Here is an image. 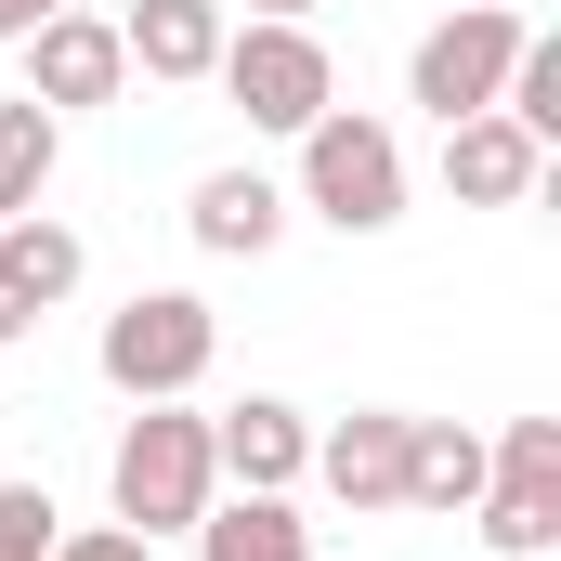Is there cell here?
<instances>
[{"label":"cell","mask_w":561,"mask_h":561,"mask_svg":"<svg viewBox=\"0 0 561 561\" xmlns=\"http://www.w3.org/2000/svg\"><path fill=\"white\" fill-rule=\"evenodd\" d=\"M536 561H549V549H536Z\"/></svg>","instance_id":"7402d4cb"},{"label":"cell","mask_w":561,"mask_h":561,"mask_svg":"<svg viewBox=\"0 0 561 561\" xmlns=\"http://www.w3.org/2000/svg\"><path fill=\"white\" fill-rule=\"evenodd\" d=\"M0 275H13L26 300H39V313H53V300H79V275H92V249H79V236H66L53 209H26V222H0Z\"/></svg>","instance_id":"2e32d148"},{"label":"cell","mask_w":561,"mask_h":561,"mask_svg":"<svg viewBox=\"0 0 561 561\" xmlns=\"http://www.w3.org/2000/svg\"><path fill=\"white\" fill-rule=\"evenodd\" d=\"M196 561H313V523H300V496H209L196 510Z\"/></svg>","instance_id":"5bb4252c"},{"label":"cell","mask_w":561,"mask_h":561,"mask_svg":"<svg viewBox=\"0 0 561 561\" xmlns=\"http://www.w3.org/2000/svg\"><path fill=\"white\" fill-rule=\"evenodd\" d=\"M249 26H313V0H249Z\"/></svg>","instance_id":"44dd1931"},{"label":"cell","mask_w":561,"mask_h":561,"mask_svg":"<svg viewBox=\"0 0 561 561\" xmlns=\"http://www.w3.org/2000/svg\"><path fill=\"white\" fill-rule=\"evenodd\" d=\"M287 209H313L327 236H392V222H405V144H392V118L327 105V118L300 131V183H287Z\"/></svg>","instance_id":"6da1fadb"},{"label":"cell","mask_w":561,"mask_h":561,"mask_svg":"<svg viewBox=\"0 0 561 561\" xmlns=\"http://www.w3.org/2000/svg\"><path fill=\"white\" fill-rule=\"evenodd\" d=\"M53 170H66V118L13 92V105H0V222H26V209L53 196Z\"/></svg>","instance_id":"9a60e30c"},{"label":"cell","mask_w":561,"mask_h":561,"mask_svg":"<svg viewBox=\"0 0 561 561\" xmlns=\"http://www.w3.org/2000/svg\"><path fill=\"white\" fill-rule=\"evenodd\" d=\"M470 496H483V431L470 419H405V510L470 523Z\"/></svg>","instance_id":"4fadbf2b"},{"label":"cell","mask_w":561,"mask_h":561,"mask_svg":"<svg viewBox=\"0 0 561 561\" xmlns=\"http://www.w3.org/2000/svg\"><path fill=\"white\" fill-rule=\"evenodd\" d=\"M13 53H26V105H53V118H79V105H118V92H131L118 13H92V0H66V13H53V26H26Z\"/></svg>","instance_id":"52a82bcc"},{"label":"cell","mask_w":561,"mask_h":561,"mask_svg":"<svg viewBox=\"0 0 561 561\" xmlns=\"http://www.w3.org/2000/svg\"><path fill=\"white\" fill-rule=\"evenodd\" d=\"M209 353H222V313H209L196 287H131V300L105 313V340H92V366H105L118 405H196Z\"/></svg>","instance_id":"7a4b0ae2"},{"label":"cell","mask_w":561,"mask_h":561,"mask_svg":"<svg viewBox=\"0 0 561 561\" xmlns=\"http://www.w3.org/2000/svg\"><path fill=\"white\" fill-rule=\"evenodd\" d=\"M105 496L131 536H196V510L222 496V457H209V419L196 405H131L118 457H105Z\"/></svg>","instance_id":"3957f363"},{"label":"cell","mask_w":561,"mask_h":561,"mask_svg":"<svg viewBox=\"0 0 561 561\" xmlns=\"http://www.w3.org/2000/svg\"><path fill=\"white\" fill-rule=\"evenodd\" d=\"M53 13H66V0H0V53H13L26 26H53Z\"/></svg>","instance_id":"d6986e66"},{"label":"cell","mask_w":561,"mask_h":561,"mask_svg":"<svg viewBox=\"0 0 561 561\" xmlns=\"http://www.w3.org/2000/svg\"><path fill=\"white\" fill-rule=\"evenodd\" d=\"M53 536H66L53 483H0V561H53Z\"/></svg>","instance_id":"e0dca14e"},{"label":"cell","mask_w":561,"mask_h":561,"mask_svg":"<svg viewBox=\"0 0 561 561\" xmlns=\"http://www.w3.org/2000/svg\"><path fill=\"white\" fill-rule=\"evenodd\" d=\"M183 236H196L209 262H262L287 236V183L275 170H209V183L183 196Z\"/></svg>","instance_id":"7c38bea8"},{"label":"cell","mask_w":561,"mask_h":561,"mask_svg":"<svg viewBox=\"0 0 561 561\" xmlns=\"http://www.w3.org/2000/svg\"><path fill=\"white\" fill-rule=\"evenodd\" d=\"M470 536L496 561L561 549V419H510L483 444V496H470Z\"/></svg>","instance_id":"5b68a950"},{"label":"cell","mask_w":561,"mask_h":561,"mask_svg":"<svg viewBox=\"0 0 561 561\" xmlns=\"http://www.w3.org/2000/svg\"><path fill=\"white\" fill-rule=\"evenodd\" d=\"M53 561H157V536H131V523H79V536H53Z\"/></svg>","instance_id":"ac0fdd59"},{"label":"cell","mask_w":561,"mask_h":561,"mask_svg":"<svg viewBox=\"0 0 561 561\" xmlns=\"http://www.w3.org/2000/svg\"><path fill=\"white\" fill-rule=\"evenodd\" d=\"M536 183H549V144L523 131V118H496V105L483 118H444V196L457 209H523Z\"/></svg>","instance_id":"9c48e42d"},{"label":"cell","mask_w":561,"mask_h":561,"mask_svg":"<svg viewBox=\"0 0 561 561\" xmlns=\"http://www.w3.org/2000/svg\"><path fill=\"white\" fill-rule=\"evenodd\" d=\"M523 39H536V26H523L510 0H457L444 26H419V53H405V105H431V118H483Z\"/></svg>","instance_id":"8992f818"},{"label":"cell","mask_w":561,"mask_h":561,"mask_svg":"<svg viewBox=\"0 0 561 561\" xmlns=\"http://www.w3.org/2000/svg\"><path fill=\"white\" fill-rule=\"evenodd\" d=\"M209 457H222V483H249V496H300V470H313V419H300L287 392H249V405L209 419Z\"/></svg>","instance_id":"30bf717a"},{"label":"cell","mask_w":561,"mask_h":561,"mask_svg":"<svg viewBox=\"0 0 561 561\" xmlns=\"http://www.w3.org/2000/svg\"><path fill=\"white\" fill-rule=\"evenodd\" d=\"M300 483H327L353 523L366 510H405V405H353L340 431H313V470Z\"/></svg>","instance_id":"ba28073f"},{"label":"cell","mask_w":561,"mask_h":561,"mask_svg":"<svg viewBox=\"0 0 561 561\" xmlns=\"http://www.w3.org/2000/svg\"><path fill=\"white\" fill-rule=\"evenodd\" d=\"M26 327H39V300H26V287L0 275V353H13V340H26Z\"/></svg>","instance_id":"ffe728a7"},{"label":"cell","mask_w":561,"mask_h":561,"mask_svg":"<svg viewBox=\"0 0 561 561\" xmlns=\"http://www.w3.org/2000/svg\"><path fill=\"white\" fill-rule=\"evenodd\" d=\"M209 79H222V105H236L249 131H287V144L340 105V66H327L313 26H222V66H209Z\"/></svg>","instance_id":"277c9868"},{"label":"cell","mask_w":561,"mask_h":561,"mask_svg":"<svg viewBox=\"0 0 561 561\" xmlns=\"http://www.w3.org/2000/svg\"><path fill=\"white\" fill-rule=\"evenodd\" d=\"M222 0H131L118 13V53H131V79H170V92H196L209 66H222Z\"/></svg>","instance_id":"8fae6325"}]
</instances>
